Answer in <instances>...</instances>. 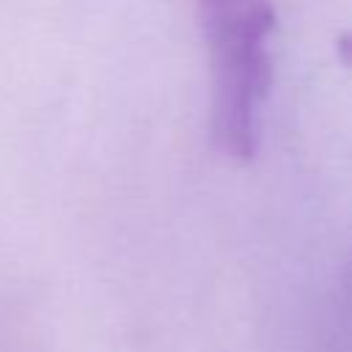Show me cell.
Returning <instances> with one entry per match:
<instances>
[{"label":"cell","instance_id":"obj_1","mask_svg":"<svg viewBox=\"0 0 352 352\" xmlns=\"http://www.w3.org/2000/svg\"><path fill=\"white\" fill-rule=\"evenodd\" d=\"M198 14L212 52V135L245 162L256 154V113L272 80L267 36L275 11L270 0H198Z\"/></svg>","mask_w":352,"mask_h":352},{"label":"cell","instance_id":"obj_2","mask_svg":"<svg viewBox=\"0 0 352 352\" xmlns=\"http://www.w3.org/2000/svg\"><path fill=\"white\" fill-rule=\"evenodd\" d=\"M338 55H341L344 63L352 66V33H344V36L338 38Z\"/></svg>","mask_w":352,"mask_h":352}]
</instances>
